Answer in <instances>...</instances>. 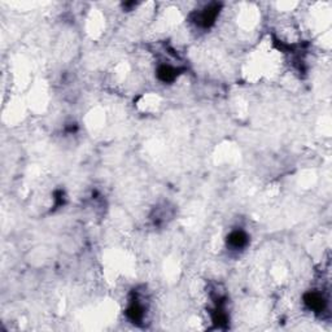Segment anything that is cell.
<instances>
[{
	"instance_id": "5b68a950",
	"label": "cell",
	"mask_w": 332,
	"mask_h": 332,
	"mask_svg": "<svg viewBox=\"0 0 332 332\" xmlns=\"http://www.w3.org/2000/svg\"><path fill=\"white\" fill-rule=\"evenodd\" d=\"M126 314H128V320H132L134 323H139L142 320H143V316H144L143 306H142L140 304L135 301V302H132L130 306H128Z\"/></svg>"
},
{
	"instance_id": "7a4b0ae2",
	"label": "cell",
	"mask_w": 332,
	"mask_h": 332,
	"mask_svg": "<svg viewBox=\"0 0 332 332\" xmlns=\"http://www.w3.org/2000/svg\"><path fill=\"white\" fill-rule=\"evenodd\" d=\"M220 4H210L209 6H206L200 14V18H198L200 25L204 26V28H209V26L213 25L217 16L220 14Z\"/></svg>"
},
{
	"instance_id": "6da1fadb",
	"label": "cell",
	"mask_w": 332,
	"mask_h": 332,
	"mask_svg": "<svg viewBox=\"0 0 332 332\" xmlns=\"http://www.w3.org/2000/svg\"><path fill=\"white\" fill-rule=\"evenodd\" d=\"M304 302L314 313H320L326 308V298L318 292H308L304 296Z\"/></svg>"
},
{
	"instance_id": "3957f363",
	"label": "cell",
	"mask_w": 332,
	"mask_h": 332,
	"mask_svg": "<svg viewBox=\"0 0 332 332\" xmlns=\"http://www.w3.org/2000/svg\"><path fill=\"white\" fill-rule=\"evenodd\" d=\"M248 243V236L242 230L232 231V232L227 236V244L234 249H240L244 248Z\"/></svg>"
},
{
	"instance_id": "277c9868",
	"label": "cell",
	"mask_w": 332,
	"mask_h": 332,
	"mask_svg": "<svg viewBox=\"0 0 332 332\" xmlns=\"http://www.w3.org/2000/svg\"><path fill=\"white\" fill-rule=\"evenodd\" d=\"M157 77L164 83L172 82V80L178 77V70H176V68L170 66V65H161V66L157 69Z\"/></svg>"
}]
</instances>
